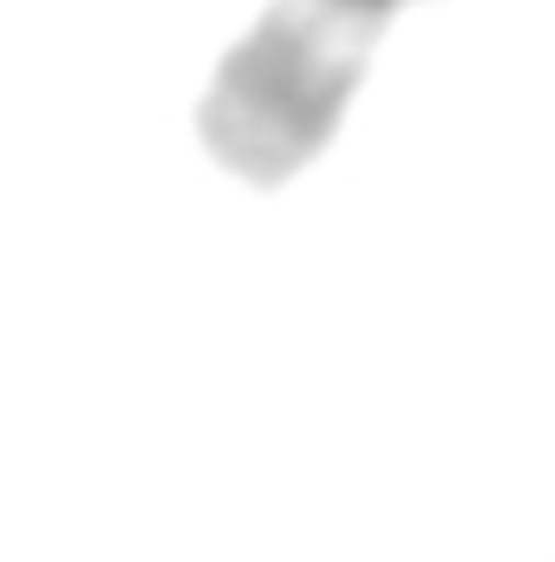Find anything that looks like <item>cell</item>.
<instances>
[{
	"label": "cell",
	"mask_w": 555,
	"mask_h": 562,
	"mask_svg": "<svg viewBox=\"0 0 555 562\" xmlns=\"http://www.w3.org/2000/svg\"><path fill=\"white\" fill-rule=\"evenodd\" d=\"M412 7L424 0H269L196 99V144L209 164L249 190H287L314 170L340 138L386 33Z\"/></svg>",
	"instance_id": "obj_1"
}]
</instances>
